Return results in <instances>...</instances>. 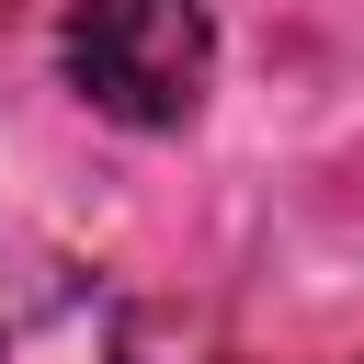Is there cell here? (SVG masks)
Listing matches in <instances>:
<instances>
[{
  "label": "cell",
  "instance_id": "6da1fadb",
  "mask_svg": "<svg viewBox=\"0 0 364 364\" xmlns=\"http://www.w3.org/2000/svg\"><path fill=\"white\" fill-rule=\"evenodd\" d=\"M216 23L205 0H68V80L114 125H182L205 102Z\"/></svg>",
  "mask_w": 364,
  "mask_h": 364
},
{
  "label": "cell",
  "instance_id": "7a4b0ae2",
  "mask_svg": "<svg viewBox=\"0 0 364 364\" xmlns=\"http://www.w3.org/2000/svg\"><path fill=\"white\" fill-rule=\"evenodd\" d=\"M0 364H216V341L114 273H57L0 318Z\"/></svg>",
  "mask_w": 364,
  "mask_h": 364
},
{
  "label": "cell",
  "instance_id": "3957f363",
  "mask_svg": "<svg viewBox=\"0 0 364 364\" xmlns=\"http://www.w3.org/2000/svg\"><path fill=\"white\" fill-rule=\"evenodd\" d=\"M0 23H11V0H0Z\"/></svg>",
  "mask_w": 364,
  "mask_h": 364
}]
</instances>
